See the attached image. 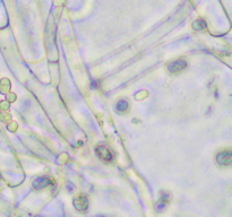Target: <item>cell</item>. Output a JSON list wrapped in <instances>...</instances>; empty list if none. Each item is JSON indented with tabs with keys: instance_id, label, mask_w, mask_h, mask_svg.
<instances>
[{
	"instance_id": "6da1fadb",
	"label": "cell",
	"mask_w": 232,
	"mask_h": 217,
	"mask_svg": "<svg viewBox=\"0 0 232 217\" xmlns=\"http://www.w3.org/2000/svg\"><path fill=\"white\" fill-rule=\"evenodd\" d=\"M188 67V62L185 59H178V60L172 61L171 63H169L168 70L170 74L172 75H176V74H180L183 70Z\"/></svg>"
},
{
	"instance_id": "7a4b0ae2",
	"label": "cell",
	"mask_w": 232,
	"mask_h": 217,
	"mask_svg": "<svg viewBox=\"0 0 232 217\" xmlns=\"http://www.w3.org/2000/svg\"><path fill=\"white\" fill-rule=\"evenodd\" d=\"M95 152L98 154V156L101 158L103 162H112L113 160V154L110 151V148L105 146V145H100L95 148Z\"/></svg>"
},
{
	"instance_id": "3957f363",
	"label": "cell",
	"mask_w": 232,
	"mask_h": 217,
	"mask_svg": "<svg viewBox=\"0 0 232 217\" xmlns=\"http://www.w3.org/2000/svg\"><path fill=\"white\" fill-rule=\"evenodd\" d=\"M74 206L77 210L85 211L89 208V198L85 195H80V196L76 197L74 199Z\"/></svg>"
},
{
	"instance_id": "277c9868",
	"label": "cell",
	"mask_w": 232,
	"mask_h": 217,
	"mask_svg": "<svg viewBox=\"0 0 232 217\" xmlns=\"http://www.w3.org/2000/svg\"><path fill=\"white\" fill-rule=\"evenodd\" d=\"M216 162L220 165H230L232 162V153L231 151H223L221 153L217 154L216 156Z\"/></svg>"
},
{
	"instance_id": "5b68a950",
	"label": "cell",
	"mask_w": 232,
	"mask_h": 217,
	"mask_svg": "<svg viewBox=\"0 0 232 217\" xmlns=\"http://www.w3.org/2000/svg\"><path fill=\"white\" fill-rule=\"evenodd\" d=\"M52 183V180L50 178H46V176H42V178H37L34 180L33 182V188L36 190H41L46 188L48 186Z\"/></svg>"
},
{
	"instance_id": "8992f818",
	"label": "cell",
	"mask_w": 232,
	"mask_h": 217,
	"mask_svg": "<svg viewBox=\"0 0 232 217\" xmlns=\"http://www.w3.org/2000/svg\"><path fill=\"white\" fill-rule=\"evenodd\" d=\"M169 201H170V195H169L168 192L163 191V192L161 193V196H160L159 202H157V205H156V209H157V211L164 210L167 205L169 204Z\"/></svg>"
},
{
	"instance_id": "52a82bcc",
	"label": "cell",
	"mask_w": 232,
	"mask_h": 217,
	"mask_svg": "<svg viewBox=\"0 0 232 217\" xmlns=\"http://www.w3.org/2000/svg\"><path fill=\"white\" fill-rule=\"evenodd\" d=\"M129 104L126 99H120L119 102L116 104V111L119 112V113H126L128 111Z\"/></svg>"
},
{
	"instance_id": "ba28073f",
	"label": "cell",
	"mask_w": 232,
	"mask_h": 217,
	"mask_svg": "<svg viewBox=\"0 0 232 217\" xmlns=\"http://www.w3.org/2000/svg\"><path fill=\"white\" fill-rule=\"evenodd\" d=\"M192 28L195 31H203L206 28V23L204 19H197L192 23Z\"/></svg>"
}]
</instances>
